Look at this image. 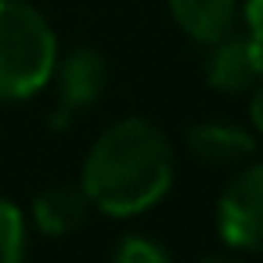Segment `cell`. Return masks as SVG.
I'll list each match as a JSON object with an SVG mask.
<instances>
[{
    "label": "cell",
    "instance_id": "cell-1",
    "mask_svg": "<svg viewBox=\"0 0 263 263\" xmlns=\"http://www.w3.org/2000/svg\"><path fill=\"white\" fill-rule=\"evenodd\" d=\"M177 173V152L170 137L141 119H119L101 137L90 144L83 170H80V187L90 202V209L112 216V220H130L148 209H155Z\"/></svg>",
    "mask_w": 263,
    "mask_h": 263
},
{
    "label": "cell",
    "instance_id": "cell-2",
    "mask_svg": "<svg viewBox=\"0 0 263 263\" xmlns=\"http://www.w3.org/2000/svg\"><path fill=\"white\" fill-rule=\"evenodd\" d=\"M58 36L29 0H0V105L26 101L51 83Z\"/></svg>",
    "mask_w": 263,
    "mask_h": 263
},
{
    "label": "cell",
    "instance_id": "cell-3",
    "mask_svg": "<svg viewBox=\"0 0 263 263\" xmlns=\"http://www.w3.org/2000/svg\"><path fill=\"white\" fill-rule=\"evenodd\" d=\"M216 234L231 252H263V162H245L216 198Z\"/></svg>",
    "mask_w": 263,
    "mask_h": 263
},
{
    "label": "cell",
    "instance_id": "cell-4",
    "mask_svg": "<svg viewBox=\"0 0 263 263\" xmlns=\"http://www.w3.org/2000/svg\"><path fill=\"white\" fill-rule=\"evenodd\" d=\"M51 83H54V126H69L72 116L94 108L108 87V65L101 58V51L94 47H72V51H58V62H54V72H51Z\"/></svg>",
    "mask_w": 263,
    "mask_h": 263
},
{
    "label": "cell",
    "instance_id": "cell-5",
    "mask_svg": "<svg viewBox=\"0 0 263 263\" xmlns=\"http://www.w3.org/2000/svg\"><path fill=\"white\" fill-rule=\"evenodd\" d=\"M205 83L220 94H249L263 80V40L249 29H231L205 47Z\"/></svg>",
    "mask_w": 263,
    "mask_h": 263
},
{
    "label": "cell",
    "instance_id": "cell-6",
    "mask_svg": "<svg viewBox=\"0 0 263 263\" xmlns=\"http://www.w3.org/2000/svg\"><path fill=\"white\" fill-rule=\"evenodd\" d=\"M184 148L195 162L213 170H238L249 159H256L259 137L256 130H245L238 123H195L184 134Z\"/></svg>",
    "mask_w": 263,
    "mask_h": 263
},
{
    "label": "cell",
    "instance_id": "cell-7",
    "mask_svg": "<svg viewBox=\"0 0 263 263\" xmlns=\"http://www.w3.org/2000/svg\"><path fill=\"white\" fill-rule=\"evenodd\" d=\"M166 4L177 29L202 47L227 36L238 26V11H241L238 0H166Z\"/></svg>",
    "mask_w": 263,
    "mask_h": 263
},
{
    "label": "cell",
    "instance_id": "cell-8",
    "mask_svg": "<svg viewBox=\"0 0 263 263\" xmlns=\"http://www.w3.org/2000/svg\"><path fill=\"white\" fill-rule=\"evenodd\" d=\"M90 202L80 184H54L33 198V223L44 238H65L83 227Z\"/></svg>",
    "mask_w": 263,
    "mask_h": 263
},
{
    "label": "cell",
    "instance_id": "cell-9",
    "mask_svg": "<svg viewBox=\"0 0 263 263\" xmlns=\"http://www.w3.org/2000/svg\"><path fill=\"white\" fill-rule=\"evenodd\" d=\"M29 252V223L26 213L11 202L0 198V263H18Z\"/></svg>",
    "mask_w": 263,
    "mask_h": 263
},
{
    "label": "cell",
    "instance_id": "cell-10",
    "mask_svg": "<svg viewBox=\"0 0 263 263\" xmlns=\"http://www.w3.org/2000/svg\"><path fill=\"white\" fill-rule=\"evenodd\" d=\"M112 259H119V263H170L173 252L152 234H126L112 245Z\"/></svg>",
    "mask_w": 263,
    "mask_h": 263
},
{
    "label": "cell",
    "instance_id": "cell-11",
    "mask_svg": "<svg viewBox=\"0 0 263 263\" xmlns=\"http://www.w3.org/2000/svg\"><path fill=\"white\" fill-rule=\"evenodd\" d=\"M238 18L245 22V29H249L256 40H263V0H245L241 11H238Z\"/></svg>",
    "mask_w": 263,
    "mask_h": 263
},
{
    "label": "cell",
    "instance_id": "cell-12",
    "mask_svg": "<svg viewBox=\"0 0 263 263\" xmlns=\"http://www.w3.org/2000/svg\"><path fill=\"white\" fill-rule=\"evenodd\" d=\"M249 123H252L256 137H263V80L249 90Z\"/></svg>",
    "mask_w": 263,
    "mask_h": 263
}]
</instances>
